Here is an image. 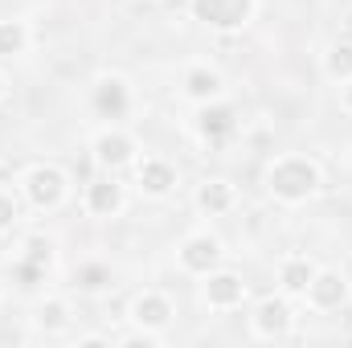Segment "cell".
I'll return each instance as SVG.
<instances>
[{"label": "cell", "mask_w": 352, "mask_h": 348, "mask_svg": "<svg viewBox=\"0 0 352 348\" xmlns=\"http://www.w3.org/2000/svg\"><path fill=\"white\" fill-rule=\"evenodd\" d=\"M266 180H270V193H274V197H283V201H303V197L316 193L320 173H316V164H307V160H299V156H287V160H278V164L270 168Z\"/></svg>", "instance_id": "6da1fadb"}, {"label": "cell", "mask_w": 352, "mask_h": 348, "mask_svg": "<svg viewBox=\"0 0 352 348\" xmlns=\"http://www.w3.org/2000/svg\"><path fill=\"white\" fill-rule=\"evenodd\" d=\"M254 0H192V17L213 29H242L250 21Z\"/></svg>", "instance_id": "7a4b0ae2"}, {"label": "cell", "mask_w": 352, "mask_h": 348, "mask_svg": "<svg viewBox=\"0 0 352 348\" xmlns=\"http://www.w3.org/2000/svg\"><path fill=\"white\" fill-rule=\"evenodd\" d=\"M25 188H29V201L37 209H54L62 201V193H66V176L58 173V168H33Z\"/></svg>", "instance_id": "3957f363"}, {"label": "cell", "mask_w": 352, "mask_h": 348, "mask_svg": "<svg viewBox=\"0 0 352 348\" xmlns=\"http://www.w3.org/2000/svg\"><path fill=\"white\" fill-rule=\"evenodd\" d=\"M94 111L102 119H123L127 115V87L119 78H102L94 87Z\"/></svg>", "instance_id": "277c9868"}, {"label": "cell", "mask_w": 352, "mask_h": 348, "mask_svg": "<svg viewBox=\"0 0 352 348\" xmlns=\"http://www.w3.org/2000/svg\"><path fill=\"white\" fill-rule=\"evenodd\" d=\"M217 254H221L217 238L201 234V238H188V242H184V250H180V262H184V270H197V274H205V270L217 262Z\"/></svg>", "instance_id": "5b68a950"}, {"label": "cell", "mask_w": 352, "mask_h": 348, "mask_svg": "<svg viewBox=\"0 0 352 348\" xmlns=\"http://www.w3.org/2000/svg\"><path fill=\"white\" fill-rule=\"evenodd\" d=\"M94 152H98V160H102V164L119 168V164H127V160H131V140H127L123 131H102V135L94 140Z\"/></svg>", "instance_id": "8992f818"}, {"label": "cell", "mask_w": 352, "mask_h": 348, "mask_svg": "<svg viewBox=\"0 0 352 348\" xmlns=\"http://www.w3.org/2000/svg\"><path fill=\"white\" fill-rule=\"evenodd\" d=\"M173 184H176V173H173V164H164V160H148V164L140 168V188L152 193V197L173 193Z\"/></svg>", "instance_id": "52a82bcc"}, {"label": "cell", "mask_w": 352, "mask_h": 348, "mask_svg": "<svg viewBox=\"0 0 352 348\" xmlns=\"http://www.w3.org/2000/svg\"><path fill=\"white\" fill-rule=\"evenodd\" d=\"M90 213H98V217H111L119 205H123V188L115 184V180H98V184H90Z\"/></svg>", "instance_id": "ba28073f"}, {"label": "cell", "mask_w": 352, "mask_h": 348, "mask_svg": "<svg viewBox=\"0 0 352 348\" xmlns=\"http://www.w3.org/2000/svg\"><path fill=\"white\" fill-rule=\"evenodd\" d=\"M234 131V107H205L201 111V135L205 140H226Z\"/></svg>", "instance_id": "9c48e42d"}, {"label": "cell", "mask_w": 352, "mask_h": 348, "mask_svg": "<svg viewBox=\"0 0 352 348\" xmlns=\"http://www.w3.org/2000/svg\"><path fill=\"white\" fill-rule=\"evenodd\" d=\"M307 291H311V299H316L320 307H336V303H344V291H349V287H344L340 274H316Z\"/></svg>", "instance_id": "30bf717a"}, {"label": "cell", "mask_w": 352, "mask_h": 348, "mask_svg": "<svg viewBox=\"0 0 352 348\" xmlns=\"http://www.w3.org/2000/svg\"><path fill=\"white\" fill-rule=\"evenodd\" d=\"M168 316H173V303H168L164 295H144V299L135 303V320H140L144 328H164Z\"/></svg>", "instance_id": "8fae6325"}, {"label": "cell", "mask_w": 352, "mask_h": 348, "mask_svg": "<svg viewBox=\"0 0 352 348\" xmlns=\"http://www.w3.org/2000/svg\"><path fill=\"white\" fill-rule=\"evenodd\" d=\"M197 201H201L205 213H226V209L234 205V188H230L226 180H209V184H201Z\"/></svg>", "instance_id": "7c38bea8"}, {"label": "cell", "mask_w": 352, "mask_h": 348, "mask_svg": "<svg viewBox=\"0 0 352 348\" xmlns=\"http://www.w3.org/2000/svg\"><path fill=\"white\" fill-rule=\"evenodd\" d=\"M242 299V279L238 274H213L209 279V303L213 307H230Z\"/></svg>", "instance_id": "4fadbf2b"}, {"label": "cell", "mask_w": 352, "mask_h": 348, "mask_svg": "<svg viewBox=\"0 0 352 348\" xmlns=\"http://www.w3.org/2000/svg\"><path fill=\"white\" fill-rule=\"evenodd\" d=\"M287 324H291V307L283 299H266L258 307V332L274 336V332H287Z\"/></svg>", "instance_id": "5bb4252c"}, {"label": "cell", "mask_w": 352, "mask_h": 348, "mask_svg": "<svg viewBox=\"0 0 352 348\" xmlns=\"http://www.w3.org/2000/svg\"><path fill=\"white\" fill-rule=\"evenodd\" d=\"M25 41H29V33H25V25H21V21H0V58L21 54V50H25Z\"/></svg>", "instance_id": "9a60e30c"}, {"label": "cell", "mask_w": 352, "mask_h": 348, "mask_svg": "<svg viewBox=\"0 0 352 348\" xmlns=\"http://www.w3.org/2000/svg\"><path fill=\"white\" fill-rule=\"evenodd\" d=\"M311 279H316L311 262L295 259V262H287V266H283V287H287V291H307V287H311Z\"/></svg>", "instance_id": "2e32d148"}, {"label": "cell", "mask_w": 352, "mask_h": 348, "mask_svg": "<svg viewBox=\"0 0 352 348\" xmlns=\"http://www.w3.org/2000/svg\"><path fill=\"white\" fill-rule=\"evenodd\" d=\"M184 90H188L192 98H213V94L221 90V78H217L213 70H192V74L184 78Z\"/></svg>", "instance_id": "e0dca14e"}, {"label": "cell", "mask_w": 352, "mask_h": 348, "mask_svg": "<svg viewBox=\"0 0 352 348\" xmlns=\"http://www.w3.org/2000/svg\"><path fill=\"white\" fill-rule=\"evenodd\" d=\"M328 70H332L336 78H352V45H336V50L328 54Z\"/></svg>", "instance_id": "ac0fdd59"}, {"label": "cell", "mask_w": 352, "mask_h": 348, "mask_svg": "<svg viewBox=\"0 0 352 348\" xmlns=\"http://www.w3.org/2000/svg\"><path fill=\"white\" fill-rule=\"evenodd\" d=\"M107 283H111V270L98 266V262L78 270V287H87V291H98V287H107Z\"/></svg>", "instance_id": "d6986e66"}, {"label": "cell", "mask_w": 352, "mask_h": 348, "mask_svg": "<svg viewBox=\"0 0 352 348\" xmlns=\"http://www.w3.org/2000/svg\"><path fill=\"white\" fill-rule=\"evenodd\" d=\"M37 324H41V328H62V324H66V307H62V303H45V307L37 312Z\"/></svg>", "instance_id": "ffe728a7"}, {"label": "cell", "mask_w": 352, "mask_h": 348, "mask_svg": "<svg viewBox=\"0 0 352 348\" xmlns=\"http://www.w3.org/2000/svg\"><path fill=\"white\" fill-rule=\"evenodd\" d=\"M25 250H29V262H37V266H45V262H50V242H45V238H29V242H25Z\"/></svg>", "instance_id": "44dd1931"}, {"label": "cell", "mask_w": 352, "mask_h": 348, "mask_svg": "<svg viewBox=\"0 0 352 348\" xmlns=\"http://www.w3.org/2000/svg\"><path fill=\"white\" fill-rule=\"evenodd\" d=\"M41 270H45V266H37V262H21V266H16V279H21V287H33V283L41 279Z\"/></svg>", "instance_id": "7402d4cb"}, {"label": "cell", "mask_w": 352, "mask_h": 348, "mask_svg": "<svg viewBox=\"0 0 352 348\" xmlns=\"http://www.w3.org/2000/svg\"><path fill=\"white\" fill-rule=\"evenodd\" d=\"M12 217H16V205H12V197H4V193H0V230H4V226H12Z\"/></svg>", "instance_id": "603a6c76"}, {"label": "cell", "mask_w": 352, "mask_h": 348, "mask_svg": "<svg viewBox=\"0 0 352 348\" xmlns=\"http://www.w3.org/2000/svg\"><path fill=\"white\" fill-rule=\"evenodd\" d=\"M344 102H349V107H352V83H349V90H344Z\"/></svg>", "instance_id": "cb8c5ba5"}]
</instances>
